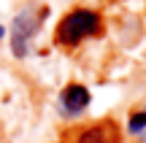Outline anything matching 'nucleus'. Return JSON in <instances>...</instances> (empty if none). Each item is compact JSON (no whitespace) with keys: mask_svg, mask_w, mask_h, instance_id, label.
I'll list each match as a JSON object with an SVG mask.
<instances>
[{"mask_svg":"<svg viewBox=\"0 0 146 143\" xmlns=\"http://www.w3.org/2000/svg\"><path fill=\"white\" fill-rule=\"evenodd\" d=\"M100 27H103L100 14H95L89 8H76L70 14H65L62 22L57 24V41L62 46H78L84 38L98 35Z\"/></svg>","mask_w":146,"mask_h":143,"instance_id":"1","label":"nucleus"},{"mask_svg":"<svg viewBox=\"0 0 146 143\" xmlns=\"http://www.w3.org/2000/svg\"><path fill=\"white\" fill-rule=\"evenodd\" d=\"M46 19V8H25L14 22H11V51L16 57H27L30 51V41L35 38V32L41 30V22Z\"/></svg>","mask_w":146,"mask_h":143,"instance_id":"2","label":"nucleus"},{"mask_svg":"<svg viewBox=\"0 0 146 143\" xmlns=\"http://www.w3.org/2000/svg\"><path fill=\"white\" fill-rule=\"evenodd\" d=\"M89 105V92L84 84H68L60 95V108L65 116H78L81 111H87Z\"/></svg>","mask_w":146,"mask_h":143,"instance_id":"3","label":"nucleus"},{"mask_svg":"<svg viewBox=\"0 0 146 143\" xmlns=\"http://www.w3.org/2000/svg\"><path fill=\"white\" fill-rule=\"evenodd\" d=\"M76 143H119V132H116L114 122H98L92 127L81 130Z\"/></svg>","mask_w":146,"mask_h":143,"instance_id":"4","label":"nucleus"},{"mask_svg":"<svg viewBox=\"0 0 146 143\" xmlns=\"http://www.w3.org/2000/svg\"><path fill=\"white\" fill-rule=\"evenodd\" d=\"M143 127H146V108H143V111H135V113L130 116V132H133V135L143 132Z\"/></svg>","mask_w":146,"mask_h":143,"instance_id":"5","label":"nucleus"},{"mask_svg":"<svg viewBox=\"0 0 146 143\" xmlns=\"http://www.w3.org/2000/svg\"><path fill=\"white\" fill-rule=\"evenodd\" d=\"M3 32H5V30H3V27H0V38H3Z\"/></svg>","mask_w":146,"mask_h":143,"instance_id":"6","label":"nucleus"}]
</instances>
